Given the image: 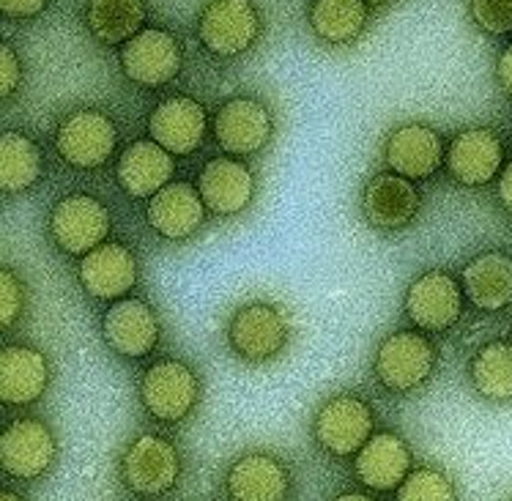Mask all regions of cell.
<instances>
[{
  "label": "cell",
  "instance_id": "6da1fadb",
  "mask_svg": "<svg viewBox=\"0 0 512 501\" xmlns=\"http://www.w3.org/2000/svg\"><path fill=\"white\" fill-rule=\"evenodd\" d=\"M373 370L381 387L392 395H411L439 370V348L419 329H400L381 340Z\"/></svg>",
  "mask_w": 512,
  "mask_h": 501
},
{
  "label": "cell",
  "instance_id": "7a4b0ae2",
  "mask_svg": "<svg viewBox=\"0 0 512 501\" xmlns=\"http://www.w3.org/2000/svg\"><path fill=\"white\" fill-rule=\"evenodd\" d=\"M293 337V318L283 304H241L228 324V345L247 365H266L288 348Z\"/></svg>",
  "mask_w": 512,
  "mask_h": 501
},
{
  "label": "cell",
  "instance_id": "3957f363",
  "mask_svg": "<svg viewBox=\"0 0 512 501\" xmlns=\"http://www.w3.org/2000/svg\"><path fill=\"white\" fill-rule=\"evenodd\" d=\"M261 36L263 14L255 0H209L198 14V42L220 61L247 55Z\"/></svg>",
  "mask_w": 512,
  "mask_h": 501
},
{
  "label": "cell",
  "instance_id": "277c9868",
  "mask_svg": "<svg viewBox=\"0 0 512 501\" xmlns=\"http://www.w3.org/2000/svg\"><path fill=\"white\" fill-rule=\"evenodd\" d=\"M181 469V452L173 441L159 433H140L126 444L118 463V477L126 491L140 499H162L178 485Z\"/></svg>",
  "mask_w": 512,
  "mask_h": 501
},
{
  "label": "cell",
  "instance_id": "5b68a950",
  "mask_svg": "<svg viewBox=\"0 0 512 501\" xmlns=\"http://www.w3.org/2000/svg\"><path fill=\"white\" fill-rule=\"evenodd\" d=\"M203 397L200 376L181 359H159L140 378V403L154 422L181 425Z\"/></svg>",
  "mask_w": 512,
  "mask_h": 501
},
{
  "label": "cell",
  "instance_id": "8992f818",
  "mask_svg": "<svg viewBox=\"0 0 512 501\" xmlns=\"http://www.w3.org/2000/svg\"><path fill=\"white\" fill-rule=\"evenodd\" d=\"M376 433V414L365 397L340 392L324 400L313 419L315 444L332 458H351Z\"/></svg>",
  "mask_w": 512,
  "mask_h": 501
},
{
  "label": "cell",
  "instance_id": "52a82bcc",
  "mask_svg": "<svg viewBox=\"0 0 512 501\" xmlns=\"http://www.w3.org/2000/svg\"><path fill=\"white\" fill-rule=\"evenodd\" d=\"M55 148L66 165L77 170H96L110 162L118 148V126L96 107H83L63 115L55 129Z\"/></svg>",
  "mask_w": 512,
  "mask_h": 501
},
{
  "label": "cell",
  "instance_id": "ba28073f",
  "mask_svg": "<svg viewBox=\"0 0 512 501\" xmlns=\"http://www.w3.org/2000/svg\"><path fill=\"white\" fill-rule=\"evenodd\" d=\"M121 72L140 88H162L176 80L184 66V47L176 33L165 28H143L118 53Z\"/></svg>",
  "mask_w": 512,
  "mask_h": 501
},
{
  "label": "cell",
  "instance_id": "9c48e42d",
  "mask_svg": "<svg viewBox=\"0 0 512 501\" xmlns=\"http://www.w3.org/2000/svg\"><path fill=\"white\" fill-rule=\"evenodd\" d=\"M58 460V439L53 428L36 417H20L9 422L0 436V466L14 480H39Z\"/></svg>",
  "mask_w": 512,
  "mask_h": 501
},
{
  "label": "cell",
  "instance_id": "30bf717a",
  "mask_svg": "<svg viewBox=\"0 0 512 501\" xmlns=\"http://www.w3.org/2000/svg\"><path fill=\"white\" fill-rule=\"evenodd\" d=\"M214 137L228 157H255L272 143V107L258 96H233L214 115Z\"/></svg>",
  "mask_w": 512,
  "mask_h": 501
},
{
  "label": "cell",
  "instance_id": "8fae6325",
  "mask_svg": "<svg viewBox=\"0 0 512 501\" xmlns=\"http://www.w3.org/2000/svg\"><path fill=\"white\" fill-rule=\"evenodd\" d=\"M110 230V211L94 195H66L50 211V236L55 247L69 255H88L99 244H105Z\"/></svg>",
  "mask_w": 512,
  "mask_h": 501
},
{
  "label": "cell",
  "instance_id": "7c38bea8",
  "mask_svg": "<svg viewBox=\"0 0 512 501\" xmlns=\"http://www.w3.org/2000/svg\"><path fill=\"white\" fill-rule=\"evenodd\" d=\"M460 282L444 269H430L406 288V315L419 332H447L463 313Z\"/></svg>",
  "mask_w": 512,
  "mask_h": 501
},
{
  "label": "cell",
  "instance_id": "4fadbf2b",
  "mask_svg": "<svg viewBox=\"0 0 512 501\" xmlns=\"http://www.w3.org/2000/svg\"><path fill=\"white\" fill-rule=\"evenodd\" d=\"M291 491L293 477L288 463L266 449L239 455L225 474L228 501H288Z\"/></svg>",
  "mask_w": 512,
  "mask_h": 501
},
{
  "label": "cell",
  "instance_id": "5bb4252c",
  "mask_svg": "<svg viewBox=\"0 0 512 501\" xmlns=\"http://www.w3.org/2000/svg\"><path fill=\"white\" fill-rule=\"evenodd\" d=\"M148 132L151 140L170 151L173 157H189L195 154L206 132H209V113L198 99L184 94H173L162 99L151 115H148Z\"/></svg>",
  "mask_w": 512,
  "mask_h": 501
},
{
  "label": "cell",
  "instance_id": "9a60e30c",
  "mask_svg": "<svg viewBox=\"0 0 512 501\" xmlns=\"http://www.w3.org/2000/svg\"><path fill=\"white\" fill-rule=\"evenodd\" d=\"M362 217L373 230L398 233L417 220L422 209V195L414 181L398 173H378L362 189Z\"/></svg>",
  "mask_w": 512,
  "mask_h": 501
},
{
  "label": "cell",
  "instance_id": "2e32d148",
  "mask_svg": "<svg viewBox=\"0 0 512 501\" xmlns=\"http://www.w3.org/2000/svg\"><path fill=\"white\" fill-rule=\"evenodd\" d=\"M102 334L118 356L143 359L157 348L162 326L151 304L137 296H124L118 302H110L102 315Z\"/></svg>",
  "mask_w": 512,
  "mask_h": 501
},
{
  "label": "cell",
  "instance_id": "e0dca14e",
  "mask_svg": "<svg viewBox=\"0 0 512 501\" xmlns=\"http://www.w3.org/2000/svg\"><path fill=\"white\" fill-rule=\"evenodd\" d=\"M444 165L460 187H485L504 165L502 137L488 126H471L452 137Z\"/></svg>",
  "mask_w": 512,
  "mask_h": 501
},
{
  "label": "cell",
  "instance_id": "ac0fdd59",
  "mask_svg": "<svg viewBox=\"0 0 512 501\" xmlns=\"http://www.w3.org/2000/svg\"><path fill=\"white\" fill-rule=\"evenodd\" d=\"M444 137L439 129L419 121L392 129L384 143V159L392 173L408 178V181H425L436 176V170L444 165Z\"/></svg>",
  "mask_w": 512,
  "mask_h": 501
},
{
  "label": "cell",
  "instance_id": "d6986e66",
  "mask_svg": "<svg viewBox=\"0 0 512 501\" xmlns=\"http://www.w3.org/2000/svg\"><path fill=\"white\" fill-rule=\"evenodd\" d=\"M77 277L88 296L99 302H118L132 291L140 277L135 252L118 241H105L80 258Z\"/></svg>",
  "mask_w": 512,
  "mask_h": 501
},
{
  "label": "cell",
  "instance_id": "ffe728a7",
  "mask_svg": "<svg viewBox=\"0 0 512 501\" xmlns=\"http://www.w3.org/2000/svg\"><path fill=\"white\" fill-rule=\"evenodd\" d=\"M198 192L214 217H236L255 200V173L236 157H214L200 170Z\"/></svg>",
  "mask_w": 512,
  "mask_h": 501
},
{
  "label": "cell",
  "instance_id": "44dd1931",
  "mask_svg": "<svg viewBox=\"0 0 512 501\" xmlns=\"http://www.w3.org/2000/svg\"><path fill=\"white\" fill-rule=\"evenodd\" d=\"M414 471V455L403 436L392 430L373 433V439L354 455L356 480L378 493L398 491Z\"/></svg>",
  "mask_w": 512,
  "mask_h": 501
},
{
  "label": "cell",
  "instance_id": "7402d4cb",
  "mask_svg": "<svg viewBox=\"0 0 512 501\" xmlns=\"http://www.w3.org/2000/svg\"><path fill=\"white\" fill-rule=\"evenodd\" d=\"M53 381L50 359L33 345H6L0 351V400L6 406H33Z\"/></svg>",
  "mask_w": 512,
  "mask_h": 501
},
{
  "label": "cell",
  "instance_id": "603a6c76",
  "mask_svg": "<svg viewBox=\"0 0 512 501\" xmlns=\"http://www.w3.org/2000/svg\"><path fill=\"white\" fill-rule=\"evenodd\" d=\"M206 203L200 198L198 187L187 181H170L159 189L154 198H148V225L157 230L162 239L187 241L206 225Z\"/></svg>",
  "mask_w": 512,
  "mask_h": 501
},
{
  "label": "cell",
  "instance_id": "cb8c5ba5",
  "mask_svg": "<svg viewBox=\"0 0 512 501\" xmlns=\"http://www.w3.org/2000/svg\"><path fill=\"white\" fill-rule=\"evenodd\" d=\"M118 184L129 198H154L159 189L170 184L176 173L173 154L159 146L157 140H135L118 157Z\"/></svg>",
  "mask_w": 512,
  "mask_h": 501
},
{
  "label": "cell",
  "instance_id": "d4e9b609",
  "mask_svg": "<svg viewBox=\"0 0 512 501\" xmlns=\"http://www.w3.org/2000/svg\"><path fill=\"white\" fill-rule=\"evenodd\" d=\"M463 293L482 313H499L512 304V258L502 250L474 255L460 274Z\"/></svg>",
  "mask_w": 512,
  "mask_h": 501
},
{
  "label": "cell",
  "instance_id": "484cf974",
  "mask_svg": "<svg viewBox=\"0 0 512 501\" xmlns=\"http://www.w3.org/2000/svg\"><path fill=\"white\" fill-rule=\"evenodd\" d=\"M310 31L318 42L329 47L354 44L370 22V6L365 0H313L307 9Z\"/></svg>",
  "mask_w": 512,
  "mask_h": 501
},
{
  "label": "cell",
  "instance_id": "4316f807",
  "mask_svg": "<svg viewBox=\"0 0 512 501\" xmlns=\"http://www.w3.org/2000/svg\"><path fill=\"white\" fill-rule=\"evenodd\" d=\"M146 0H85L83 20L88 33L102 44H126L143 31Z\"/></svg>",
  "mask_w": 512,
  "mask_h": 501
},
{
  "label": "cell",
  "instance_id": "83f0119b",
  "mask_svg": "<svg viewBox=\"0 0 512 501\" xmlns=\"http://www.w3.org/2000/svg\"><path fill=\"white\" fill-rule=\"evenodd\" d=\"M44 176V154L36 140L22 132H3L0 137V189L20 195L33 189Z\"/></svg>",
  "mask_w": 512,
  "mask_h": 501
},
{
  "label": "cell",
  "instance_id": "f1b7e54d",
  "mask_svg": "<svg viewBox=\"0 0 512 501\" xmlns=\"http://www.w3.org/2000/svg\"><path fill=\"white\" fill-rule=\"evenodd\" d=\"M469 378L474 392L496 403L510 406L512 403V343L510 340H491L471 356Z\"/></svg>",
  "mask_w": 512,
  "mask_h": 501
},
{
  "label": "cell",
  "instance_id": "f546056e",
  "mask_svg": "<svg viewBox=\"0 0 512 501\" xmlns=\"http://www.w3.org/2000/svg\"><path fill=\"white\" fill-rule=\"evenodd\" d=\"M395 501H458V488L439 466H419L395 491Z\"/></svg>",
  "mask_w": 512,
  "mask_h": 501
},
{
  "label": "cell",
  "instance_id": "4dcf8cb0",
  "mask_svg": "<svg viewBox=\"0 0 512 501\" xmlns=\"http://www.w3.org/2000/svg\"><path fill=\"white\" fill-rule=\"evenodd\" d=\"M469 14L482 33H512V0H469Z\"/></svg>",
  "mask_w": 512,
  "mask_h": 501
},
{
  "label": "cell",
  "instance_id": "1f68e13d",
  "mask_svg": "<svg viewBox=\"0 0 512 501\" xmlns=\"http://www.w3.org/2000/svg\"><path fill=\"white\" fill-rule=\"evenodd\" d=\"M25 313V282L11 272L0 269V326L11 329Z\"/></svg>",
  "mask_w": 512,
  "mask_h": 501
},
{
  "label": "cell",
  "instance_id": "d6a6232c",
  "mask_svg": "<svg viewBox=\"0 0 512 501\" xmlns=\"http://www.w3.org/2000/svg\"><path fill=\"white\" fill-rule=\"evenodd\" d=\"M22 74H25V66H22L20 55L9 42H3L0 44V96L6 102L20 91Z\"/></svg>",
  "mask_w": 512,
  "mask_h": 501
},
{
  "label": "cell",
  "instance_id": "836d02e7",
  "mask_svg": "<svg viewBox=\"0 0 512 501\" xmlns=\"http://www.w3.org/2000/svg\"><path fill=\"white\" fill-rule=\"evenodd\" d=\"M50 3H53V0H0V11H3L6 20L25 22L44 14Z\"/></svg>",
  "mask_w": 512,
  "mask_h": 501
},
{
  "label": "cell",
  "instance_id": "e575fe53",
  "mask_svg": "<svg viewBox=\"0 0 512 501\" xmlns=\"http://www.w3.org/2000/svg\"><path fill=\"white\" fill-rule=\"evenodd\" d=\"M496 80L502 85V91L512 99V42L507 44L496 61Z\"/></svg>",
  "mask_w": 512,
  "mask_h": 501
},
{
  "label": "cell",
  "instance_id": "d590c367",
  "mask_svg": "<svg viewBox=\"0 0 512 501\" xmlns=\"http://www.w3.org/2000/svg\"><path fill=\"white\" fill-rule=\"evenodd\" d=\"M499 200L504 203V209L512 214V162L502 170L499 176Z\"/></svg>",
  "mask_w": 512,
  "mask_h": 501
},
{
  "label": "cell",
  "instance_id": "8d00e7d4",
  "mask_svg": "<svg viewBox=\"0 0 512 501\" xmlns=\"http://www.w3.org/2000/svg\"><path fill=\"white\" fill-rule=\"evenodd\" d=\"M335 501H378V499H373V496H370V493H359V491H345V493H340V496H337Z\"/></svg>",
  "mask_w": 512,
  "mask_h": 501
},
{
  "label": "cell",
  "instance_id": "74e56055",
  "mask_svg": "<svg viewBox=\"0 0 512 501\" xmlns=\"http://www.w3.org/2000/svg\"><path fill=\"white\" fill-rule=\"evenodd\" d=\"M0 501H25L20 496V493H14V491H3L0 493Z\"/></svg>",
  "mask_w": 512,
  "mask_h": 501
},
{
  "label": "cell",
  "instance_id": "f35d334b",
  "mask_svg": "<svg viewBox=\"0 0 512 501\" xmlns=\"http://www.w3.org/2000/svg\"><path fill=\"white\" fill-rule=\"evenodd\" d=\"M367 6H370V9H378V6H387V3H392V0H365Z\"/></svg>",
  "mask_w": 512,
  "mask_h": 501
}]
</instances>
